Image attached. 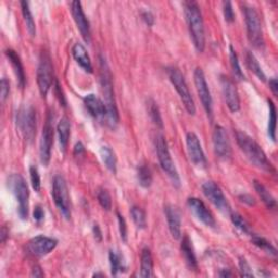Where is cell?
Instances as JSON below:
<instances>
[{"label":"cell","mask_w":278,"mask_h":278,"mask_svg":"<svg viewBox=\"0 0 278 278\" xmlns=\"http://www.w3.org/2000/svg\"><path fill=\"white\" fill-rule=\"evenodd\" d=\"M84 104L91 117L98 120H105V106L101 99L90 94L84 98Z\"/></svg>","instance_id":"cell-21"},{"label":"cell","mask_w":278,"mask_h":278,"mask_svg":"<svg viewBox=\"0 0 278 278\" xmlns=\"http://www.w3.org/2000/svg\"><path fill=\"white\" fill-rule=\"evenodd\" d=\"M84 152H85V148H84L83 144H82V142H77V144L74 147V153L76 155H81Z\"/></svg>","instance_id":"cell-51"},{"label":"cell","mask_w":278,"mask_h":278,"mask_svg":"<svg viewBox=\"0 0 278 278\" xmlns=\"http://www.w3.org/2000/svg\"><path fill=\"white\" fill-rule=\"evenodd\" d=\"M8 187L18 202V214L21 219H27L30 191L24 177L20 174H11L8 177Z\"/></svg>","instance_id":"cell-4"},{"label":"cell","mask_w":278,"mask_h":278,"mask_svg":"<svg viewBox=\"0 0 278 278\" xmlns=\"http://www.w3.org/2000/svg\"><path fill=\"white\" fill-rule=\"evenodd\" d=\"M223 12L225 21L228 23H232L235 20V13L233 10V6L231 2H224L223 3Z\"/></svg>","instance_id":"cell-41"},{"label":"cell","mask_w":278,"mask_h":278,"mask_svg":"<svg viewBox=\"0 0 278 278\" xmlns=\"http://www.w3.org/2000/svg\"><path fill=\"white\" fill-rule=\"evenodd\" d=\"M253 185H254V188H255L256 192H258V195L261 198V200L265 203V205L267 206V208L268 209H275L276 204H277L275 198L273 197L272 194H270V192L268 191V189L264 186V185H263L262 183H260L259 181H254Z\"/></svg>","instance_id":"cell-27"},{"label":"cell","mask_w":278,"mask_h":278,"mask_svg":"<svg viewBox=\"0 0 278 278\" xmlns=\"http://www.w3.org/2000/svg\"><path fill=\"white\" fill-rule=\"evenodd\" d=\"M183 6L192 42L199 52H203L205 48V33L200 7L196 2H184Z\"/></svg>","instance_id":"cell-3"},{"label":"cell","mask_w":278,"mask_h":278,"mask_svg":"<svg viewBox=\"0 0 278 278\" xmlns=\"http://www.w3.org/2000/svg\"><path fill=\"white\" fill-rule=\"evenodd\" d=\"M71 11H72L73 19L77 25V28L80 30L82 34V37L88 44V42H90V36H91L90 24L86 16H85L82 4L80 2H73L71 4Z\"/></svg>","instance_id":"cell-19"},{"label":"cell","mask_w":278,"mask_h":278,"mask_svg":"<svg viewBox=\"0 0 278 278\" xmlns=\"http://www.w3.org/2000/svg\"><path fill=\"white\" fill-rule=\"evenodd\" d=\"M181 250L184 255V259H185V261H186L189 268L197 270V268H198L197 258H196V254L194 251V248H192V245H191V240L189 239L187 235H185L183 240H182Z\"/></svg>","instance_id":"cell-24"},{"label":"cell","mask_w":278,"mask_h":278,"mask_svg":"<svg viewBox=\"0 0 278 278\" xmlns=\"http://www.w3.org/2000/svg\"><path fill=\"white\" fill-rule=\"evenodd\" d=\"M168 75H169L171 83L173 84L174 88L176 89L177 94L180 95V98L185 106V109L187 110V112L190 114V116H195V113H196L195 101L191 97V94H190V91L187 86V83H186V81H185V77L182 74L181 71L174 67L169 68Z\"/></svg>","instance_id":"cell-6"},{"label":"cell","mask_w":278,"mask_h":278,"mask_svg":"<svg viewBox=\"0 0 278 278\" xmlns=\"http://www.w3.org/2000/svg\"><path fill=\"white\" fill-rule=\"evenodd\" d=\"M131 215L133 222L135 223L138 228L142 230V228H146L147 226V217H146V213L144 210H141L138 206H133L131 209Z\"/></svg>","instance_id":"cell-37"},{"label":"cell","mask_w":278,"mask_h":278,"mask_svg":"<svg viewBox=\"0 0 278 278\" xmlns=\"http://www.w3.org/2000/svg\"><path fill=\"white\" fill-rule=\"evenodd\" d=\"M246 61H247V66L249 67V69H250L252 72L258 76L261 81L265 82L266 81V76L264 74V72H263V70L260 66V63L258 61V59L255 58V55L250 52V51H247L246 53Z\"/></svg>","instance_id":"cell-31"},{"label":"cell","mask_w":278,"mask_h":278,"mask_svg":"<svg viewBox=\"0 0 278 278\" xmlns=\"http://www.w3.org/2000/svg\"><path fill=\"white\" fill-rule=\"evenodd\" d=\"M164 212L171 235H172L173 238L180 239L182 237V218L180 210L175 205L168 204L165 205Z\"/></svg>","instance_id":"cell-20"},{"label":"cell","mask_w":278,"mask_h":278,"mask_svg":"<svg viewBox=\"0 0 278 278\" xmlns=\"http://www.w3.org/2000/svg\"><path fill=\"white\" fill-rule=\"evenodd\" d=\"M140 276L144 278H149L153 276V260L150 249L145 248L141 252L140 261Z\"/></svg>","instance_id":"cell-26"},{"label":"cell","mask_w":278,"mask_h":278,"mask_svg":"<svg viewBox=\"0 0 278 278\" xmlns=\"http://www.w3.org/2000/svg\"><path fill=\"white\" fill-rule=\"evenodd\" d=\"M118 216V222H119V231H120V235L121 238H122L123 241H127V226H126V222L124 217L120 214L118 212L117 213Z\"/></svg>","instance_id":"cell-43"},{"label":"cell","mask_w":278,"mask_h":278,"mask_svg":"<svg viewBox=\"0 0 278 278\" xmlns=\"http://www.w3.org/2000/svg\"><path fill=\"white\" fill-rule=\"evenodd\" d=\"M98 201L105 211H110L112 208V199L106 189H100L97 194Z\"/></svg>","instance_id":"cell-39"},{"label":"cell","mask_w":278,"mask_h":278,"mask_svg":"<svg viewBox=\"0 0 278 278\" xmlns=\"http://www.w3.org/2000/svg\"><path fill=\"white\" fill-rule=\"evenodd\" d=\"M100 156L101 160L104 163V165L106 166L109 171H111L112 173H117V155L114 153L112 149L108 146H103L100 149Z\"/></svg>","instance_id":"cell-28"},{"label":"cell","mask_w":278,"mask_h":278,"mask_svg":"<svg viewBox=\"0 0 278 278\" xmlns=\"http://www.w3.org/2000/svg\"><path fill=\"white\" fill-rule=\"evenodd\" d=\"M236 141L240 148V150L244 152L246 158L250 161L252 164L266 172L275 173V169L272 163L267 159L265 152L263 151L261 146L256 142L252 137L248 134L237 131L236 132Z\"/></svg>","instance_id":"cell-2"},{"label":"cell","mask_w":278,"mask_h":278,"mask_svg":"<svg viewBox=\"0 0 278 278\" xmlns=\"http://www.w3.org/2000/svg\"><path fill=\"white\" fill-rule=\"evenodd\" d=\"M109 260H110V266H111V274L113 276H117L120 272H123V270L126 269L122 255H121L118 251L110 250Z\"/></svg>","instance_id":"cell-30"},{"label":"cell","mask_w":278,"mask_h":278,"mask_svg":"<svg viewBox=\"0 0 278 278\" xmlns=\"http://www.w3.org/2000/svg\"><path fill=\"white\" fill-rule=\"evenodd\" d=\"M100 85L103 97V103L105 106V123L111 128H117L120 122L119 111L114 98L112 74L106 61L100 57Z\"/></svg>","instance_id":"cell-1"},{"label":"cell","mask_w":278,"mask_h":278,"mask_svg":"<svg viewBox=\"0 0 278 278\" xmlns=\"http://www.w3.org/2000/svg\"><path fill=\"white\" fill-rule=\"evenodd\" d=\"M0 86H2V101L5 102L6 99L8 98L9 96V91H10V84L9 81L7 80V78H2V84H0Z\"/></svg>","instance_id":"cell-44"},{"label":"cell","mask_w":278,"mask_h":278,"mask_svg":"<svg viewBox=\"0 0 278 278\" xmlns=\"http://www.w3.org/2000/svg\"><path fill=\"white\" fill-rule=\"evenodd\" d=\"M37 84L41 97L48 95L53 84V67L48 52L42 51L40 53L39 63L37 68Z\"/></svg>","instance_id":"cell-10"},{"label":"cell","mask_w":278,"mask_h":278,"mask_svg":"<svg viewBox=\"0 0 278 278\" xmlns=\"http://www.w3.org/2000/svg\"><path fill=\"white\" fill-rule=\"evenodd\" d=\"M52 198L57 208L66 219L71 217V201L67 182L63 176L55 175L52 183Z\"/></svg>","instance_id":"cell-9"},{"label":"cell","mask_w":278,"mask_h":278,"mask_svg":"<svg viewBox=\"0 0 278 278\" xmlns=\"http://www.w3.org/2000/svg\"><path fill=\"white\" fill-rule=\"evenodd\" d=\"M239 270L241 276H247V277H252L253 273L252 269L249 265V263L247 262V260L245 258H239Z\"/></svg>","instance_id":"cell-42"},{"label":"cell","mask_w":278,"mask_h":278,"mask_svg":"<svg viewBox=\"0 0 278 278\" xmlns=\"http://www.w3.org/2000/svg\"><path fill=\"white\" fill-rule=\"evenodd\" d=\"M232 275L233 274L228 269H220V272L218 273L219 277H228V276H232Z\"/></svg>","instance_id":"cell-53"},{"label":"cell","mask_w":278,"mask_h":278,"mask_svg":"<svg viewBox=\"0 0 278 278\" xmlns=\"http://www.w3.org/2000/svg\"><path fill=\"white\" fill-rule=\"evenodd\" d=\"M44 218H45V212L42 210L41 206L37 205L34 210V219L36 220L37 223H40L41 220H44Z\"/></svg>","instance_id":"cell-45"},{"label":"cell","mask_w":278,"mask_h":278,"mask_svg":"<svg viewBox=\"0 0 278 278\" xmlns=\"http://www.w3.org/2000/svg\"><path fill=\"white\" fill-rule=\"evenodd\" d=\"M147 109H148V112H149V116H150V118L152 120V122L156 126H159L160 128H162L163 127V120H162V117H161L159 106L156 105L155 101L152 100V99H149V100H148Z\"/></svg>","instance_id":"cell-36"},{"label":"cell","mask_w":278,"mask_h":278,"mask_svg":"<svg viewBox=\"0 0 278 278\" xmlns=\"http://www.w3.org/2000/svg\"><path fill=\"white\" fill-rule=\"evenodd\" d=\"M230 61H231V67H232L235 77H236L239 81H245V74H244V72H242V70L240 68L238 55H237L236 51H235L233 46H230Z\"/></svg>","instance_id":"cell-33"},{"label":"cell","mask_w":278,"mask_h":278,"mask_svg":"<svg viewBox=\"0 0 278 278\" xmlns=\"http://www.w3.org/2000/svg\"><path fill=\"white\" fill-rule=\"evenodd\" d=\"M55 94L58 95L57 97L59 98V101L61 102V104H62L63 106H66V99H64V96L62 95V90H61V88H60V86H59L58 82L55 83Z\"/></svg>","instance_id":"cell-49"},{"label":"cell","mask_w":278,"mask_h":278,"mask_svg":"<svg viewBox=\"0 0 278 278\" xmlns=\"http://www.w3.org/2000/svg\"><path fill=\"white\" fill-rule=\"evenodd\" d=\"M32 276H35V277H42V276H44V273L41 272V269H40L39 266H35L34 269H33Z\"/></svg>","instance_id":"cell-52"},{"label":"cell","mask_w":278,"mask_h":278,"mask_svg":"<svg viewBox=\"0 0 278 278\" xmlns=\"http://www.w3.org/2000/svg\"><path fill=\"white\" fill-rule=\"evenodd\" d=\"M186 145H187V151H188L190 161L194 163L197 168H202V169L206 168L208 162H206V158L202 150L201 142L195 133L192 132L187 133Z\"/></svg>","instance_id":"cell-14"},{"label":"cell","mask_w":278,"mask_h":278,"mask_svg":"<svg viewBox=\"0 0 278 278\" xmlns=\"http://www.w3.org/2000/svg\"><path fill=\"white\" fill-rule=\"evenodd\" d=\"M92 233H94V236H95L96 240H98V241L102 240V232L98 224H94V227H92Z\"/></svg>","instance_id":"cell-48"},{"label":"cell","mask_w":278,"mask_h":278,"mask_svg":"<svg viewBox=\"0 0 278 278\" xmlns=\"http://www.w3.org/2000/svg\"><path fill=\"white\" fill-rule=\"evenodd\" d=\"M202 191L204 196L209 199L211 203L224 214H230L231 205L228 203L224 192L218 185L214 182L209 181L202 185Z\"/></svg>","instance_id":"cell-12"},{"label":"cell","mask_w":278,"mask_h":278,"mask_svg":"<svg viewBox=\"0 0 278 278\" xmlns=\"http://www.w3.org/2000/svg\"><path fill=\"white\" fill-rule=\"evenodd\" d=\"M251 236H252V242L256 247L262 249L263 251L266 252L269 255H273V256L277 255L276 248L272 244H270L269 241H267L265 238L256 236V235H251Z\"/></svg>","instance_id":"cell-34"},{"label":"cell","mask_w":278,"mask_h":278,"mask_svg":"<svg viewBox=\"0 0 278 278\" xmlns=\"http://www.w3.org/2000/svg\"><path fill=\"white\" fill-rule=\"evenodd\" d=\"M57 245H58V241L54 238L40 235L28 241L27 251L35 256H44L50 253Z\"/></svg>","instance_id":"cell-17"},{"label":"cell","mask_w":278,"mask_h":278,"mask_svg":"<svg viewBox=\"0 0 278 278\" xmlns=\"http://www.w3.org/2000/svg\"><path fill=\"white\" fill-rule=\"evenodd\" d=\"M17 126L26 141L32 142L36 136L37 118L36 111L31 105H24L17 112Z\"/></svg>","instance_id":"cell-7"},{"label":"cell","mask_w":278,"mask_h":278,"mask_svg":"<svg viewBox=\"0 0 278 278\" xmlns=\"http://www.w3.org/2000/svg\"><path fill=\"white\" fill-rule=\"evenodd\" d=\"M137 180L141 187L149 188L152 185V173L151 170L149 169L146 164H142L137 170Z\"/></svg>","instance_id":"cell-32"},{"label":"cell","mask_w":278,"mask_h":278,"mask_svg":"<svg viewBox=\"0 0 278 278\" xmlns=\"http://www.w3.org/2000/svg\"><path fill=\"white\" fill-rule=\"evenodd\" d=\"M156 154H158V159L160 162V165L162 170L164 171L166 175L171 178L176 187L181 186V178L177 173V170L174 165V162L171 156L169 146L165 138L160 135L156 138Z\"/></svg>","instance_id":"cell-8"},{"label":"cell","mask_w":278,"mask_h":278,"mask_svg":"<svg viewBox=\"0 0 278 278\" xmlns=\"http://www.w3.org/2000/svg\"><path fill=\"white\" fill-rule=\"evenodd\" d=\"M30 176H31V183H32V187L33 189L39 192L40 191V187H41V183H40V175L36 166L32 165L30 168Z\"/></svg>","instance_id":"cell-40"},{"label":"cell","mask_w":278,"mask_h":278,"mask_svg":"<svg viewBox=\"0 0 278 278\" xmlns=\"http://www.w3.org/2000/svg\"><path fill=\"white\" fill-rule=\"evenodd\" d=\"M269 106V120H268V136L273 141H276V106L272 100H268Z\"/></svg>","instance_id":"cell-35"},{"label":"cell","mask_w":278,"mask_h":278,"mask_svg":"<svg viewBox=\"0 0 278 278\" xmlns=\"http://www.w3.org/2000/svg\"><path fill=\"white\" fill-rule=\"evenodd\" d=\"M239 200H240L241 202H244V203L248 204V205H250V206L255 204V200H254V198H253L252 196H250V195H247V194L240 195V196H239Z\"/></svg>","instance_id":"cell-47"},{"label":"cell","mask_w":278,"mask_h":278,"mask_svg":"<svg viewBox=\"0 0 278 278\" xmlns=\"http://www.w3.org/2000/svg\"><path fill=\"white\" fill-rule=\"evenodd\" d=\"M244 14L249 41H250L251 45L255 48H263L264 47V37H263L262 23L258 11H256L253 7L245 5Z\"/></svg>","instance_id":"cell-5"},{"label":"cell","mask_w":278,"mask_h":278,"mask_svg":"<svg viewBox=\"0 0 278 278\" xmlns=\"http://www.w3.org/2000/svg\"><path fill=\"white\" fill-rule=\"evenodd\" d=\"M6 55L7 58L9 59L11 66L13 68L14 74L17 76V81L19 86L21 88H23L25 86V72L24 69L22 66V62L20 60V57L17 54V52L12 50V49H8V50H6Z\"/></svg>","instance_id":"cell-22"},{"label":"cell","mask_w":278,"mask_h":278,"mask_svg":"<svg viewBox=\"0 0 278 278\" xmlns=\"http://www.w3.org/2000/svg\"><path fill=\"white\" fill-rule=\"evenodd\" d=\"M72 54L75 61L78 63V66H80L84 71H86V72L92 73V70L94 69H92L90 58L86 51V49H85V47L82 44L77 42V44L73 46Z\"/></svg>","instance_id":"cell-23"},{"label":"cell","mask_w":278,"mask_h":278,"mask_svg":"<svg viewBox=\"0 0 278 278\" xmlns=\"http://www.w3.org/2000/svg\"><path fill=\"white\" fill-rule=\"evenodd\" d=\"M194 80H195V85H196L199 98H200L203 108H204L206 114H208L210 118H212L213 99L211 96V91L209 89V85H208V83H206L205 76H204V73H203L201 68H197L195 70Z\"/></svg>","instance_id":"cell-13"},{"label":"cell","mask_w":278,"mask_h":278,"mask_svg":"<svg viewBox=\"0 0 278 278\" xmlns=\"http://www.w3.org/2000/svg\"><path fill=\"white\" fill-rule=\"evenodd\" d=\"M21 9H22L27 32L32 37H34L35 35H36V25H35V21L33 18L31 8H30V4H28L27 2H21Z\"/></svg>","instance_id":"cell-29"},{"label":"cell","mask_w":278,"mask_h":278,"mask_svg":"<svg viewBox=\"0 0 278 278\" xmlns=\"http://www.w3.org/2000/svg\"><path fill=\"white\" fill-rule=\"evenodd\" d=\"M269 88L270 90L273 91V94L275 97H277L278 95V83L276 78H272V80H269Z\"/></svg>","instance_id":"cell-50"},{"label":"cell","mask_w":278,"mask_h":278,"mask_svg":"<svg viewBox=\"0 0 278 278\" xmlns=\"http://www.w3.org/2000/svg\"><path fill=\"white\" fill-rule=\"evenodd\" d=\"M53 117L51 113L48 114V118L46 120V123L42 128L41 139L39 145V156L40 162L45 166L49 165V162L51 159V148L53 145Z\"/></svg>","instance_id":"cell-11"},{"label":"cell","mask_w":278,"mask_h":278,"mask_svg":"<svg viewBox=\"0 0 278 278\" xmlns=\"http://www.w3.org/2000/svg\"><path fill=\"white\" fill-rule=\"evenodd\" d=\"M58 135H59V142L61 150L63 152L67 151L69 139H70V134H71V123L70 120L67 117H63L58 123Z\"/></svg>","instance_id":"cell-25"},{"label":"cell","mask_w":278,"mask_h":278,"mask_svg":"<svg viewBox=\"0 0 278 278\" xmlns=\"http://www.w3.org/2000/svg\"><path fill=\"white\" fill-rule=\"evenodd\" d=\"M220 86H222L225 102L231 112H237L240 109V99L235 83L227 76H220Z\"/></svg>","instance_id":"cell-18"},{"label":"cell","mask_w":278,"mask_h":278,"mask_svg":"<svg viewBox=\"0 0 278 278\" xmlns=\"http://www.w3.org/2000/svg\"><path fill=\"white\" fill-rule=\"evenodd\" d=\"M213 146L215 154L222 160H228L232 156V147L230 138L225 128L220 125L215 127L213 132Z\"/></svg>","instance_id":"cell-15"},{"label":"cell","mask_w":278,"mask_h":278,"mask_svg":"<svg viewBox=\"0 0 278 278\" xmlns=\"http://www.w3.org/2000/svg\"><path fill=\"white\" fill-rule=\"evenodd\" d=\"M187 205L192 214L196 216L198 220H200L205 226L214 228L216 226L215 218L213 216L211 211L206 208L203 201L198 198H189L187 200Z\"/></svg>","instance_id":"cell-16"},{"label":"cell","mask_w":278,"mask_h":278,"mask_svg":"<svg viewBox=\"0 0 278 278\" xmlns=\"http://www.w3.org/2000/svg\"><path fill=\"white\" fill-rule=\"evenodd\" d=\"M231 219H232L233 224L235 225V227H237L239 231H241L242 233H245V234H251L250 225H249L247 220L244 217H242L241 215H239L238 213H232Z\"/></svg>","instance_id":"cell-38"},{"label":"cell","mask_w":278,"mask_h":278,"mask_svg":"<svg viewBox=\"0 0 278 278\" xmlns=\"http://www.w3.org/2000/svg\"><path fill=\"white\" fill-rule=\"evenodd\" d=\"M141 17H142V20L145 21L146 24L148 26H152L153 23H154V17L153 14L150 12V11H144L141 13Z\"/></svg>","instance_id":"cell-46"},{"label":"cell","mask_w":278,"mask_h":278,"mask_svg":"<svg viewBox=\"0 0 278 278\" xmlns=\"http://www.w3.org/2000/svg\"><path fill=\"white\" fill-rule=\"evenodd\" d=\"M6 235H7L6 230H5V228H3V232H2V240H3V242H5V240H6Z\"/></svg>","instance_id":"cell-54"}]
</instances>
